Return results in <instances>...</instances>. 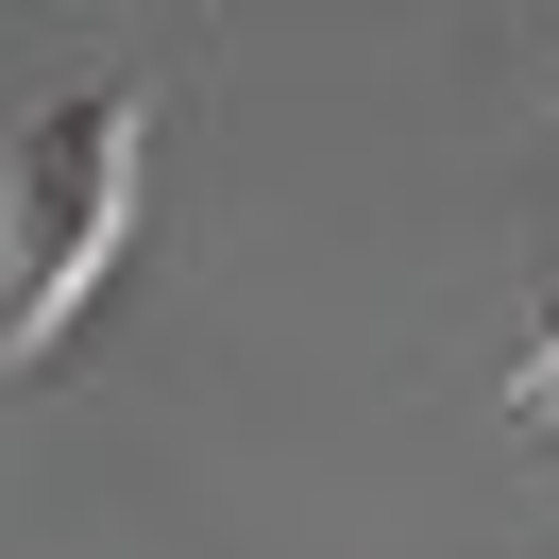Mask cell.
Instances as JSON below:
<instances>
[{
	"label": "cell",
	"instance_id": "obj_2",
	"mask_svg": "<svg viewBox=\"0 0 559 559\" xmlns=\"http://www.w3.org/2000/svg\"><path fill=\"white\" fill-rule=\"evenodd\" d=\"M509 407L559 441V288H543V322H525V356H509Z\"/></svg>",
	"mask_w": 559,
	"mask_h": 559
},
{
	"label": "cell",
	"instance_id": "obj_1",
	"mask_svg": "<svg viewBox=\"0 0 559 559\" xmlns=\"http://www.w3.org/2000/svg\"><path fill=\"white\" fill-rule=\"evenodd\" d=\"M136 187H153V85L136 69H85L17 119V153H0V373H35L103 306L119 238H136Z\"/></svg>",
	"mask_w": 559,
	"mask_h": 559
}]
</instances>
